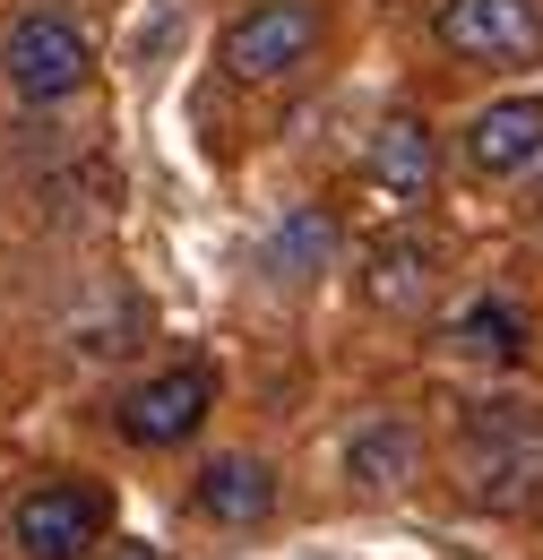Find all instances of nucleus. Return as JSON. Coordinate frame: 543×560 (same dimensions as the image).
<instances>
[{
  "instance_id": "1",
  "label": "nucleus",
  "mask_w": 543,
  "mask_h": 560,
  "mask_svg": "<svg viewBox=\"0 0 543 560\" xmlns=\"http://www.w3.org/2000/svg\"><path fill=\"white\" fill-rule=\"evenodd\" d=\"M0 70H9V86L26 104H61V95H78L95 78V52H86L78 18H61V9H18L0 26Z\"/></svg>"
},
{
  "instance_id": "2",
  "label": "nucleus",
  "mask_w": 543,
  "mask_h": 560,
  "mask_svg": "<svg viewBox=\"0 0 543 560\" xmlns=\"http://www.w3.org/2000/svg\"><path fill=\"white\" fill-rule=\"evenodd\" d=\"M431 35L466 70H527L543 61V0H440Z\"/></svg>"
},
{
  "instance_id": "3",
  "label": "nucleus",
  "mask_w": 543,
  "mask_h": 560,
  "mask_svg": "<svg viewBox=\"0 0 543 560\" xmlns=\"http://www.w3.org/2000/svg\"><path fill=\"white\" fill-rule=\"evenodd\" d=\"M320 35H328L320 0H259V9H242V18L224 26V70L251 78V86L293 78L311 52H320Z\"/></svg>"
},
{
  "instance_id": "4",
  "label": "nucleus",
  "mask_w": 543,
  "mask_h": 560,
  "mask_svg": "<svg viewBox=\"0 0 543 560\" xmlns=\"http://www.w3.org/2000/svg\"><path fill=\"white\" fill-rule=\"evenodd\" d=\"M104 526H113V509H104L95 483H44V491L18 500L9 544L26 560H95L104 552Z\"/></svg>"
},
{
  "instance_id": "5",
  "label": "nucleus",
  "mask_w": 543,
  "mask_h": 560,
  "mask_svg": "<svg viewBox=\"0 0 543 560\" xmlns=\"http://www.w3.org/2000/svg\"><path fill=\"white\" fill-rule=\"evenodd\" d=\"M207 406H216V371H207V362H173V371L138 380L130 397L113 406V422H122L130 448H182L207 422Z\"/></svg>"
},
{
  "instance_id": "6",
  "label": "nucleus",
  "mask_w": 543,
  "mask_h": 560,
  "mask_svg": "<svg viewBox=\"0 0 543 560\" xmlns=\"http://www.w3.org/2000/svg\"><path fill=\"white\" fill-rule=\"evenodd\" d=\"M535 155H543V95H500V104H483L466 121V164L483 182H509Z\"/></svg>"
},
{
  "instance_id": "7",
  "label": "nucleus",
  "mask_w": 543,
  "mask_h": 560,
  "mask_svg": "<svg viewBox=\"0 0 543 560\" xmlns=\"http://www.w3.org/2000/svg\"><path fill=\"white\" fill-rule=\"evenodd\" d=\"M371 182L389 190V208H423V199H431L440 147H431V130H423L414 113H389V121H380V139H371Z\"/></svg>"
},
{
  "instance_id": "8",
  "label": "nucleus",
  "mask_w": 543,
  "mask_h": 560,
  "mask_svg": "<svg viewBox=\"0 0 543 560\" xmlns=\"http://www.w3.org/2000/svg\"><path fill=\"white\" fill-rule=\"evenodd\" d=\"M431 284H440V250H431L423 233H389V242L371 250V268H362V293H371L380 311H397V319H414V311L431 302Z\"/></svg>"
},
{
  "instance_id": "9",
  "label": "nucleus",
  "mask_w": 543,
  "mask_h": 560,
  "mask_svg": "<svg viewBox=\"0 0 543 560\" xmlns=\"http://www.w3.org/2000/svg\"><path fill=\"white\" fill-rule=\"evenodd\" d=\"M268 509H276V466L268 457H207L199 517H216V526H259Z\"/></svg>"
},
{
  "instance_id": "10",
  "label": "nucleus",
  "mask_w": 543,
  "mask_h": 560,
  "mask_svg": "<svg viewBox=\"0 0 543 560\" xmlns=\"http://www.w3.org/2000/svg\"><path fill=\"white\" fill-rule=\"evenodd\" d=\"M414 466H423V440H414V422H389V415H380V422H362V431L345 440V475H354L362 491H397Z\"/></svg>"
},
{
  "instance_id": "11",
  "label": "nucleus",
  "mask_w": 543,
  "mask_h": 560,
  "mask_svg": "<svg viewBox=\"0 0 543 560\" xmlns=\"http://www.w3.org/2000/svg\"><path fill=\"white\" fill-rule=\"evenodd\" d=\"M458 353H475V362H518V353H527V311H518V302H475V311L458 319Z\"/></svg>"
},
{
  "instance_id": "12",
  "label": "nucleus",
  "mask_w": 543,
  "mask_h": 560,
  "mask_svg": "<svg viewBox=\"0 0 543 560\" xmlns=\"http://www.w3.org/2000/svg\"><path fill=\"white\" fill-rule=\"evenodd\" d=\"M328 250H337V215L302 208V215H293V224H285V233L268 242V268H276L285 284H293V277H311V268H320Z\"/></svg>"
},
{
  "instance_id": "13",
  "label": "nucleus",
  "mask_w": 543,
  "mask_h": 560,
  "mask_svg": "<svg viewBox=\"0 0 543 560\" xmlns=\"http://www.w3.org/2000/svg\"><path fill=\"white\" fill-rule=\"evenodd\" d=\"M122 560H147V552H130V544H122Z\"/></svg>"
}]
</instances>
